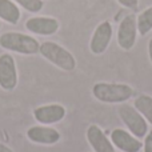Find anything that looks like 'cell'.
I'll use <instances>...</instances> for the list:
<instances>
[{"mask_svg": "<svg viewBox=\"0 0 152 152\" xmlns=\"http://www.w3.org/2000/svg\"><path fill=\"white\" fill-rule=\"evenodd\" d=\"M87 139L95 152H115L112 143L97 126L92 124L87 129Z\"/></svg>", "mask_w": 152, "mask_h": 152, "instance_id": "cell-12", "label": "cell"}, {"mask_svg": "<svg viewBox=\"0 0 152 152\" xmlns=\"http://www.w3.org/2000/svg\"><path fill=\"white\" fill-rule=\"evenodd\" d=\"M34 116L42 124H53L63 120L66 116V108L60 104L42 105L34 111Z\"/></svg>", "mask_w": 152, "mask_h": 152, "instance_id": "cell-10", "label": "cell"}, {"mask_svg": "<svg viewBox=\"0 0 152 152\" xmlns=\"http://www.w3.org/2000/svg\"><path fill=\"white\" fill-rule=\"evenodd\" d=\"M137 24L135 15H127L119 24L118 29V44L123 50L129 51L136 42Z\"/></svg>", "mask_w": 152, "mask_h": 152, "instance_id": "cell-5", "label": "cell"}, {"mask_svg": "<svg viewBox=\"0 0 152 152\" xmlns=\"http://www.w3.org/2000/svg\"><path fill=\"white\" fill-rule=\"evenodd\" d=\"M135 108L152 124V97L148 95H140L135 99Z\"/></svg>", "mask_w": 152, "mask_h": 152, "instance_id": "cell-14", "label": "cell"}, {"mask_svg": "<svg viewBox=\"0 0 152 152\" xmlns=\"http://www.w3.org/2000/svg\"><path fill=\"white\" fill-rule=\"evenodd\" d=\"M0 27H1V23H0Z\"/></svg>", "mask_w": 152, "mask_h": 152, "instance_id": "cell-21", "label": "cell"}, {"mask_svg": "<svg viewBox=\"0 0 152 152\" xmlns=\"http://www.w3.org/2000/svg\"><path fill=\"white\" fill-rule=\"evenodd\" d=\"M0 47L12 52L34 55L39 52L40 44L36 39L20 32H5L0 36Z\"/></svg>", "mask_w": 152, "mask_h": 152, "instance_id": "cell-1", "label": "cell"}, {"mask_svg": "<svg viewBox=\"0 0 152 152\" xmlns=\"http://www.w3.org/2000/svg\"><path fill=\"white\" fill-rule=\"evenodd\" d=\"M20 7L24 10L29 11V12H39L43 8V0H15Z\"/></svg>", "mask_w": 152, "mask_h": 152, "instance_id": "cell-16", "label": "cell"}, {"mask_svg": "<svg viewBox=\"0 0 152 152\" xmlns=\"http://www.w3.org/2000/svg\"><path fill=\"white\" fill-rule=\"evenodd\" d=\"M148 55H150V60L152 63V39L150 40V43H148Z\"/></svg>", "mask_w": 152, "mask_h": 152, "instance_id": "cell-20", "label": "cell"}, {"mask_svg": "<svg viewBox=\"0 0 152 152\" xmlns=\"http://www.w3.org/2000/svg\"><path fill=\"white\" fill-rule=\"evenodd\" d=\"M92 94L103 103H124L132 96L134 89L128 84L96 83L92 88Z\"/></svg>", "mask_w": 152, "mask_h": 152, "instance_id": "cell-2", "label": "cell"}, {"mask_svg": "<svg viewBox=\"0 0 152 152\" xmlns=\"http://www.w3.org/2000/svg\"><path fill=\"white\" fill-rule=\"evenodd\" d=\"M118 3L126 8H132V10H135V8L137 7V4H139V0H118Z\"/></svg>", "mask_w": 152, "mask_h": 152, "instance_id": "cell-17", "label": "cell"}, {"mask_svg": "<svg viewBox=\"0 0 152 152\" xmlns=\"http://www.w3.org/2000/svg\"><path fill=\"white\" fill-rule=\"evenodd\" d=\"M26 28L29 32L42 36H50L58 32L59 21L55 18H48V16H36L27 20Z\"/></svg>", "mask_w": 152, "mask_h": 152, "instance_id": "cell-8", "label": "cell"}, {"mask_svg": "<svg viewBox=\"0 0 152 152\" xmlns=\"http://www.w3.org/2000/svg\"><path fill=\"white\" fill-rule=\"evenodd\" d=\"M0 152H13L11 148H8L7 145H4V144H1L0 143Z\"/></svg>", "mask_w": 152, "mask_h": 152, "instance_id": "cell-19", "label": "cell"}, {"mask_svg": "<svg viewBox=\"0 0 152 152\" xmlns=\"http://www.w3.org/2000/svg\"><path fill=\"white\" fill-rule=\"evenodd\" d=\"M39 52L47 60H50L52 64H55L56 67L64 69V71H72L76 67V60L72 56V53L61 45H59L58 43L44 42L43 44H40Z\"/></svg>", "mask_w": 152, "mask_h": 152, "instance_id": "cell-3", "label": "cell"}, {"mask_svg": "<svg viewBox=\"0 0 152 152\" xmlns=\"http://www.w3.org/2000/svg\"><path fill=\"white\" fill-rule=\"evenodd\" d=\"M111 142L123 152H139L143 147L142 142L136 139V136L121 128H116L111 134Z\"/></svg>", "mask_w": 152, "mask_h": 152, "instance_id": "cell-9", "label": "cell"}, {"mask_svg": "<svg viewBox=\"0 0 152 152\" xmlns=\"http://www.w3.org/2000/svg\"><path fill=\"white\" fill-rule=\"evenodd\" d=\"M27 136L31 142L37 143V144H55L60 140V134L59 131L50 127H42L35 126L27 131Z\"/></svg>", "mask_w": 152, "mask_h": 152, "instance_id": "cell-11", "label": "cell"}, {"mask_svg": "<svg viewBox=\"0 0 152 152\" xmlns=\"http://www.w3.org/2000/svg\"><path fill=\"white\" fill-rule=\"evenodd\" d=\"M119 116L126 124V127L131 131V134L136 137H143L147 135L148 127L147 121L144 120L143 115L128 104H123L119 107Z\"/></svg>", "mask_w": 152, "mask_h": 152, "instance_id": "cell-4", "label": "cell"}, {"mask_svg": "<svg viewBox=\"0 0 152 152\" xmlns=\"http://www.w3.org/2000/svg\"><path fill=\"white\" fill-rule=\"evenodd\" d=\"M137 24V31L140 32L142 36L147 35L148 32L152 29V7L144 10L136 19Z\"/></svg>", "mask_w": 152, "mask_h": 152, "instance_id": "cell-15", "label": "cell"}, {"mask_svg": "<svg viewBox=\"0 0 152 152\" xmlns=\"http://www.w3.org/2000/svg\"><path fill=\"white\" fill-rule=\"evenodd\" d=\"M18 84V69L15 59L8 53L0 55V87L5 91H12Z\"/></svg>", "mask_w": 152, "mask_h": 152, "instance_id": "cell-6", "label": "cell"}, {"mask_svg": "<svg viewBox=\"0 0 152 152\" xmlns=\"http://www.w3.org/2000/svg\"><path fill=\"white\" fill-rule=\"evenodd\" d=\"M112 39V26L110 21H103L96 27L89 42V50L94 55H102L105 52Z\"/></svg>", "mask_w": 152, "mask_h": 152, "instance_id": "cell-7", "label": "cell"}, {"mask_svg": "<svg viewBox=\"0 0 152 152\" xmlns=\"http://www.w3.org/2000/svg\"><path fill=\"white\" fill-rule=\"evenodd\" d=\"M144 152H152V131L147 134L144 140Z\"/></svg>", "mask_w": 152, "mask_h": 152, "instance_id": "cell-18", "label": "cell"}, {"mask_svg": "<svg viewBox=\"0 0 152 152\" xmlns=\"http://www.w3.org/2000/svg\"><path fill=\"white\" fill-rule=\"evenodd\" d=\"M0 19L10 24H16L20 19V10L11 0H0Z\"/></svg>", "mask_w": 152, "mask_h": 152, "instance_id": "cell-13", "label": "cell"}]
</instances>
